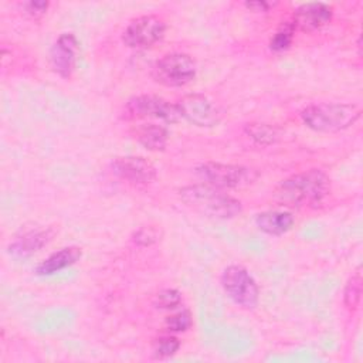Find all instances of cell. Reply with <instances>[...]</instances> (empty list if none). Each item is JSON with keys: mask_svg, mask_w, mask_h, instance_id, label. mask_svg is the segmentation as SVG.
I'll return each instance as SVG.
<instances>
[{"mask_svg": "<svg viewBox=\"0 0 363 363\" xmlns=\"http://www.w3.org/2000/svg\"><path fill=\"white\" fill-rule=\"evenodd\" d=\"M330 191V179L320 169H309L282 180L275 189V200L288 207L315 206Z\"/></svg>", "mask_w": 363, "mask_h": 363, "instance_id": "6da1fadb", "label": "cell"}, {"mask_svg": "<svg viewBox=\"0 0 363 363\" xmlns=\"http://www.w3.org/2000/svg\"><path fill=\"white\" fill-rule=\"evenodd\" d=\"M179 196L187 207L208 218L230 220L242 211L240 200L204 182L182 187Z\"/></svg>", "mask_w": 363, "mask_h": 363, "instance_id": "7a4b0ae2", "label": "cell"}, {"mask_svg": "<svg viewBox=\"0 0 363 363\" xmlns=\"http://www.w3.org/2000/svg\"><path fill=\"white\" fill-rule=\"evenodd\" d=\"M362 116V108L356 104L320 102L301 111V119L306 128L320 133H336L353 126Z\"/></svg>", "mask_w": 363, "mask_h": 363, "instance_id": "3957f363", "label": "cell"}, {"mask_svg": "<svg viewBox=\"0 0 363 363\" xmlns=\"http://www.w3.org/2000/svg\"><path fill=\"white\" fill-rule=\"evenodd\" d=\"M194 172L201 182L221 190L248 187L258 177V173L251 167L218 162L201 163L194 169Z\"/></svg>", "mask_w": 363, "mask_h": 363, "instance_id": "277c9868", "label": "cell"}, {"mask_svg": "<svg viewBox=\"0 0 363 363\" xmlns=\"http://www.w3.org/2000/svg\"><path fill=\"white\" fill-rule=\"evenodd\" d=\"M225 295L240 308L251 311L259 302V286L250 271L241 265H228L220 277Z\"/></svg>", "mask_w": 363, "mask_h": 363, "instance_id": "5b68a950", "label": "cell"}, {"mask_svg": "<svg viewBox=\"0 0 363 363\" xmlns=\"http://www.w3.org/2000/svg\"><path fill=\"white\" fill-rule=\"evenodd\" d=\"M197 74L194 60L186 52H169L152 67V78L164 86L179 88L190 84Z\"/></svg>", "mask_w": 363, "mask_h": 363, "instance_id": "8992f818", "label": "cell"}, {"mask_svg": "<svg viewBox=\"0 0 363 363\" xmlns=\"http://www.w3.org/2000/svg\"><path fill=\"white\" fill-rule=\"evenodd\" d=\"M123 116L125 119H157L166 123H176L182 119L177 105L157 95L130 98L125 105Z\"/></svg>", "mask_w": 363, "mask_h": 363, "instance_id": "52a82bcc", "label": "cell"}, {"mask_svg": "<svg viewBox=\"0 0 363 363\" xmlns=\"http://www.w3.org/2000/svg\"><path fill=\"white\" fill-rule=\"evenodd\" d=\"M166 33V23L155 14L139 16L128 23L122 41L130 48H149L159 43Z\"/></svg>", "mask_w": 363, "mask_h": 363, "instance_id": "ba28073f", "label": "cell"}, {"mask_svg": "<svg viewBox=\"0 0 363 363\" xmlns=\"http://www.w3.org/2000/svg\"><path fill=\"white\" fill-rule=\"evenodd\" d=\"M176 105L180 112V118L199 128L216 126L221 119L218 108L213 101L201 94L184 95L176 102Z\"/></svg>", "mask_w": 363, "mask_h": 363, "instance_id": "9c48e42d", "label": "cell"}, {"mask_svg": "<svg viewBox=\"0 0 363 363\" xmlns=\"http://www.w3.org/2000/svg\"><path fill=\"white\" fill-rule=\"evenodd\" d=\"M111 170L119 179L133 184H149L157 177L153 163L142 156H118L111 162Z\"/></svg>", "mask_w": 363, "mask_h": 363, "instance_id": "30bf717a", "label": "cell"}, {"mask_svg": "<svg viewBox=\"0 0 363 363\" xmlns=\"http://www.w3.org/2000/svg\"><path fill=\"white\" fill-rule=\"evenodd\" d=\"M79 43L72 33H62L50 48L51 68L61 78H69L75 69Z\"/></svg>", "mask_w": 363, "mask_h": 363, "instance_id": "8fae6325", "label": "cell"}, {"mask_svg": "<svg viewBox=\"0 0 363 363\" xmlns=\"http://www.w3.org/2000/svg\"><path fill=\"white\" fill-rule=\"evenodd\" d=\"M333 17V9L328 3L309 1L301 4L292 18L295 28L302 31H316L330 23Z\"/></svg>", "mask_w": 363, "mask_h": 363, "instance_id": "7c38bea8", "label": "cell"}, {"mask_svg": "<svg viewBox=\"0 0 363 363\" xmlns=\"http://www.w3.org/2000/svg\"><path fill=\"white\" fill-rule=\"evenodd\" d=\"M295 217L286 210H268L255 216V225L259 231L268 235H284L292 230Z\"/></svg>", "mask_w": 363, "mask_h": 363, "instance_id": "4fadbf2b", "label": "cell"}, {"mask_svg": "<svg viewBox=\"0 0 363 363\" xmlns=\"http://www.w3.org/2000/svg\"><path fill=\"white\" fill-rule=\"evenodd\" d=\"M82 255V251L79 247L69 245L64 247L52 254H50L45 259H43L37 267H35V274L40 277H48L54 275L55 272H60L75 262L79 261Z\"/></svg>", "mask_w": 363, "mask_h": 363, "instance_id": "5bb4252c", "label": "cell"}, {"mask_svg": "<svg viewBox=\"0 0 363 363\" xmlns=\"http://www.w3.org/2000/svg\"><path fill=\"white\" fill-rule=\"evenodd\" d=\"M51 238L48 230H33L17 237L10 245L9 252L14 258H27L40 251Z\"/></svg>", "mask_w": 363, "mask_h": 363, "instance_id": "9a60e30c", "label": "cell"}, {"mask_svg": "<svg viewBox=\"0 0 363 363\" xmlns=\"http://www.w3.org/2000/svg\"><path fill=\"white\" fill-rule=\"evenodd\" d=\"M136 140L147 150L160 152L164 150L169 140V132L159 123H143L135 130Z\"/></svg>", "mask_w": 363, "mask_h": 363, "instance_id": "2e32d148", "label": "cell"}, {"mask_svg": "<svg viewBox=\"0 0 363 363\" xmlns=\"http://www.w3.org/2000/svg\"><path fill=\"white\" fill-rule=\"evenodd\" d=\"M362 282V267H357L356 271L349 277L343 289V303L349 311H354L360 303Z\"/></svg>", "mask_w": 363, "mask_h": 363, "instance_id": "e0dca14e", "label": "cell"}, {"mask_svg": "<svg viewBox=\"0 0 363 363\" xmlns=\"http://www.w3.org/2000/svg\"><path fill=\"white\" fill-rule=\"evenodd\" d=\"M244 130L245 135L259 146H269L278 140L277 129L267 123H247Z\"/></svg>", "mask_w": 363, "mask_h": 363, "instance_id": "ac0fdd59", "label": "cell"}, {"mask_svg": "<svg viewBox=\"0 0 363 363\" xmlns=\"http://www.w3.org/2000/svg\"><path fill=\"white\" fill-rule=\"evenodd\" d=\"M295 26L292 24V21H284L278 30L275 31V34L272 35V38L269 40V48L275 52H281L289 48V45L292 44L294 40V34H295Z\"/></svg>", "mask_w": 363, "mask_h": 363, "instance_id": "d6986e66", "label": "cell"}, {"mask_svg": "<svg viewBox=\"0 0 363 363\" xmlns=\"http://www.w3.org/2000/svg\"><path fill=\"white\" fill-rule=\"evenodd\" d=\"M180 349V340L173 335H162L153 342V354L157 359L172 357Z\"/></svg>", "mask_w": 363, "mask_h": 363, "instance_id": "ffe728a7", "label": "cell"}, {"mask_svg": "<svg viewBox=\"0 0 363 363\" xmlns=\"http://www.w3.org/2000/svg\"><path fill=\"white\" fill-rule=\"evenodd\" d=\"M193 325V315L189 309H180L176 313L170 315L164 320V326L169 332H186Z\"/></svg>", "mask_w": 363, "mask_h": 363, "instance_id": "44dd1931", "label": "cell"}, {"mask_svg": "<svg viewBox=\"0 0 363 363\" xmlns=\"http://www.w3.org/2000/svg\"><path fill=\"white\" fill-rule=\"evenodd\" d=\"M182 301H183V296L180 291L174 288H166L155 296L153 305L157 309H174L182 305Z\"/></svg>", "mask_w": 363, "mask_h": 363, "instance_id": "7402d4cb", "label": "cell"}, {"mask_svg": "<svg viewBox=\"0 0 363 363\" xmlns=\"http://www.w3.org/2000/svg\"><path fill=\"white\" fill-rule=\"evenodd\" d=\"M156 240H157V233L153 227H140L133 235V241L139 245H150Z\"/></svg>", "mask_w": 363, "mask_h": 363, "instance_id": "603a6c76", "label": "cell"}, {"mask_svg": "<svg viewBox=\"0 0 363 363\" xmlns=\"http://www.w3.org/2000/svg\"><path fill=\"white\" fill-rule=\"evenodd\" d=\"M50 3L48 1H43V0H34V1H27L24 3V9L26 13L30 14L34 18H38L41 16H44L48 10Z\"/></svg>", "mask_w": 363, "mask_h": 363, "instance_id": "cb8c5ba5", "label": "cell"}, {"mask_svg": "<svg viewBox=\"0 0 363 363\" xmlns=\"http://www.w3.org/2000/svg\"><path fill=\"white\" fill-rule=\"evenodd\" d=\"M244 6L252 11H261V13H265L268 11L271 7L275 6V3H271V1H265V0H258V1H245Z\"/></svg>", "mask_w": 363, "mask_h": 363, "instance_id": "d4e9b609", "label": "cell"}]
</instances>
